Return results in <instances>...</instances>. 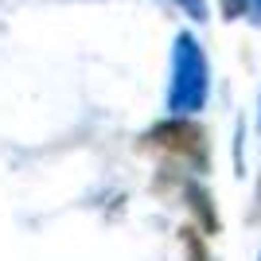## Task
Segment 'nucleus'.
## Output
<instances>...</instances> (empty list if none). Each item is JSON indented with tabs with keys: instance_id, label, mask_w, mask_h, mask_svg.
Segmentation results:
<instances>
[{
	"instance_id": "6",
	"label": "nucleus",
	"mask_w": 261,
	"mask_h": 261,
	"mask_svg": "<svg viewBox=\"0 0 261 261\" xmlns=\"http://www.w3.org/2000/svg\"><path fill=\"white\" fill-rule=\"evenodd\" d=\"M253 8H257V20H261V0H253Z\"/></svg>"
},
{
	"instance_id": "5",
	"label": "nucleus",
	"mask_w": 261,
	"mask_h": 261,
	"mask_svg": "<svg viewBox=\"0 0 261 261\" xmlns=\"http://www.w3.org/2000/svg\"><path fill=\"white\" fill-rule=\"evenodd\" d=\"M187 253H191V261H211L207 250H203V242L195 238V230H187Z\"/></svg>"
},
{
	"instance_id": "4",
	"label": "nucleus",
	"mask_w": 261,
	"mask_h": 261,
	"mask_svg": "<svg viewBox=\"0 0 261 261\" xmlns=\"http://www.w3.org/2000/svg\"><path fill=\"white\" fill-rule=\"evenodd\" d=\"M250 4L253 0H222V12H226V20H238V16H246Z\"/></svg>"
},
{
	"instance_id": "3",
	"label": "nucleus",
	"mask_w": 261,
	"mask_h": 261,
	"mask_svg": "<svg viewBox=\"0 0 261 261\" xmlns=\"http://www.w3.org/2000/svg\"><path fill=\"white\" fill-rule=\"evenodd\" d=\"M175 4H179L191 20H203V16H207V0H175Z\"/></svg>"
},
{
	"instance_id": "1",
	"label": "nucleus",
	"mask_w": 261,
	"mask_h": 261,
	"mask_svg": "<svg viewBox=\"0 0 261 261\" xmlns=\"http://www.w3.org/2000/svg\"><path fill=\"white\" fill-rule=\"evenodd\" d=\"M207 59L199 51V43L191 35H179L175 39V63H172V90H168V106H172L175 117H187L203 109L207 101Z\"/></svg>"
},
{
	"instance_id": "2",
	"label": "nucleus",
	"mask_w": 261,
	"mask_h": 261,
	"mask_svg": "<svg viewBox=\"0 0 261 261\" xmlns=\"http://www.w3.org/2000/svg\"><path fill=\"white\" fill-rule=\"evenodd\" d=\"M144 148H156V152L179 160L184 168H195V172H207V133L199 129L195 121L187 117H172L160 121L144 133Z\"/></svg>"
}]
</instances>
